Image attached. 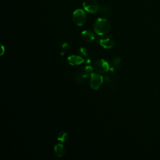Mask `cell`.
Segmentation results:
<instances>
[{"instance_id": "277c9868", "label": "cell", "mask_w": 160, "mask_h": 160, "mask_svg": "<svg viewBox=\"0 0 160 160\" xmlns=\"http://www.w3.org/2000/svg\"><path fill=\"white\" fill-rule=\"evenodd\" d=\"M102 82H103V78L102 76L96 73L91 74L89 84H90L91 88L92 89H94V90L98 89L101 86Z\"/></svg>"}, {"instance_id": "8992f818", "label": "cell", "mask_w": 160, "mask_h": 160, "mask_svg": "<svg viewBox=\"0 0 160 160\" xmlns=\"http://www.w3.org/2000/svg\"><path fill=\"white\" fill-rule=\"evenodd\" d=\"M100 45L105 49H111L114 45V41L110 37L102 38L99 41Z\"/></svg>"}, {"instance_id": "9a60e30c", "label": "cell", "mask_w": 160, "mask_h": 160, "mask_svg": "<svg viewBox=\"0 0 160 160\" xmlns=\"http://www.w3.org/2000/svg\"><path fill=\"white\" fill-rule=\"evenodd\" d=\"M79 51H80V52H81L82 55H84V56H87L88 55V50H87L86 48H81L80 49H79Z\"/></svg>"}, {"instance_id": "4fadbf2b", "label": "cell", "mask_w": 160, "mask_h": 160, "mask_svg": "<svg viewBox=\"0 0 160 160\" xmlns=\"http://www.w3.org/2000/svg\"><path fill=\"white\" fill-rule=\"evenodd\" d=\"M100 11L102 14L106 16H111L112 14V10L111 8L107 6H102L101 8H100Z\"/></svg>"}, {"instance_id": "6da1fadb", "label": "cell", "mask_w": 160, "mask_h": 160, "mask_svg": "<svg viewBox=\"0 0 160 160\" xmlns=\"http://www.w3.org/2000/svg\"><path fill=\"white\" fill-rule=\"evenodd\" d=\"M111 25L109 21L105 18H98L94 22L93 29L94 32L100 36L106 34L110 30Z\"/></svg>"}, {"instance_id": "ba28073f", "label": "cell", "mask_w": 160, "mask_h": 160, "mask_svg": "<svg viewBox=\"0 0 160 160\" xmlns=\"http://www.w3.org/2000/svg\"><path fill=\"white\" fill-rule=\"evenodd\" d=\"M81 38L85 42H91L92 41L94 38V34L92 32L88 30L83 31L81 34Z\"/></svg>"}, {"instance_id": "2e32d148", "label": "cell", "mask_w": 160, "mask_h": 160, "mask_svg": "<svg viewBox=\"0 0 160 160\" xmlns=\"http://www.w3.org/2000/svg\"><path fill=\"white\" fill-rule=\"evenodd\" d=\"M62 46V48H65V49H66L67 47H68V48H69V46L66 43H64Z\"/></svg>"}, {"instance_id": "8fae6325", "label": "cell", "mask_w": 160, "mask_h": 160, "mask_svg": "<svg viewBox=\"0 0 160 160\" xmlns=\"http://www.w3.org/2000/svg\"><path fill=\"white\" fill-rule=\"evenodd\" d=\"M121 59L119 57L114 58L112 61V62H111L112 66H111V68H110V69L114 70V69L119 68L120 64H121Z\"/></svg>"}, {"instance_id": "7a4b0ae2", "label": "cell", "mask_w": 160, "mask_h": 160, "mask_svg": "<svg viewBox=\"0 0 160 160\" xmlns=\"http://www.w3.org/2000/svg\"><path fill=\"white\" fill-rule=\"evenodd\" d=\"M86 20V15L83 10L78 9L74 11L72 14V21L76 25L81 26L84 24Z\"/></svg>"}, {"instance_id": "52a82bcc", "label": "cell", "mask_w": 160, "mask_h": 160, "mask_svg": "<svg viewBox=\"0 0 160 160\" xmlns=\"http://www.w3.org/2000/svg\"><path fill=\"white\" fill-rule=\"evenodd\" d=\"M67 61L70 65L77 66V65H79V64H81L82 63H83L84 60L82 58H81L79 56L72 55V56H71L68 58Z\"/></svg>"}, {"instance_id": "30bf717a", "label": "cell", "mask_w": 160, "mask_h": 160, "mask_svg": "<svg viewBox=\"0 0 160 160\" xmlns=\"http://www.w3.org/2000/svg\"><path fill=\"white\" fill-rule=\"evenodd\" d=\"M88 75L85 72H78L75 75V81L78 84H84L85 82V81H86V78H88Z\"/></svg>"}, {"instance_id": "7c38bea8", "label": "cell", "mask_w": 160, "mask_h": 160, "mask_svg": "<svg viewBox=\"0 0 160 160\" xmlns=\"http://www.w3.org/2000/svg\"><path fill=\"white\" fill-rule=\"evenodd\" d=\"M68 138V135L67 132L63 131L59 132L57 136V139L61 142H64L65 141H66Z\"/></svg>"}, {"instance_id": "5b68a950", "label": "cell", "mask_w": 160, "mask_h": 160, "mask_svg": "<svg viewBox=\"0 0 160 160\" xmlns=\"http://www.w3.org/2000/svg\"><path fill=\"white\" fill-rule=\"evenodd\" d=\"M110 68L111 67L109 66L108 62L104 59H98L94 64V69L100 73L108 72L109 70H110Z\"/></svg>"}, {"instance_id": "5bb4252c", "label": "cell", "mask_w": 160, "mask_h": 160, "mask_svg": "<svg viewBox=\"0 0 160 160\" xmlns=\"http://www.w3.org/2000/svg\"><path fill=\"white\" fill-rule=\"evenodd\" d=\"M84 72L89 76V75H91V74H92V71H93V68L90 66H86L85 67V69H84Z\"/></svg>"}, {"instance_id": "9c48e42d", "label": "cell", "mask_w": 160, "mask_h": 160, "mask_svg": "<svg viewBox=\"0 0 160 160\" xmlns=\"http://www.w3.org/2000/svg\"><path fill=\"white\" fill-rule=\"evenodd\" d=\"M54 152L56 156L58 158H62L66 154V148L62 144H57L54 146Z\"/></svg>"}, {"instance_id": "3957f363", "label": "cell", "mask_w": 160, "mask_h": 160, "mask_svg": "<svg viewBox=\"0 0 160 160\" xmlns=\"http://www.w3.org/2000/svg\"><path fill=\"white\" fill-rule=\"evenodd\" d=\"M82 6L86 11L91 14L96 13L100 10L99 4L96 0H86L82 4Z\"/></svg>"}]
</instances>
